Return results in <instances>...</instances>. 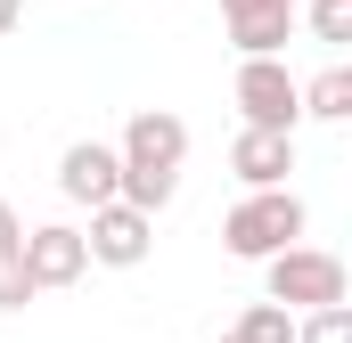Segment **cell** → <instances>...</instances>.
<instances>
[{
  "mask_svg": "<svg viewBox=\"0 0 352 343\" xmlns=\"http://www.w3.org/2000/svg\"><path fill=\"white\" fill-rule=\"evenodd\" d=\"M123 204H140V213H164L180 188V156H188V123L180 115H164V106H140L131 123H123Z\"/></svg>",
  "mask_w": 352,
  "mask_h": 343,
  "instance_id": "6da1fadb",
  "label": "cell"
},
{
  "mask_svg": "<svg viewBox=\"0 0 352 343\" xmlns=\"http://www.w3.org/2000/svg\"><path fill=\"white\" fill-rule=\"evenodd\" d=\"M303 221H311V213H303V196L278 180V188H254V196L221 221V246H230L238 261H270L278 246H295V237H303Z\"/></svg>",
  "mask_w": 352,
  "mask_h": 343,
  "instance_id": "7a4b0ae2",
  "label": "cell"
},
{
  "mask_svg": "<svg viewBox=\"0 0 352 343\" xmlns=\"http://www.w3.org/2000/svg\"><path fill=\"white\" fill-rule=\"evenodd\" d=\"M344 261L328 254V246H278V254L263 261V294L270 303H287V311H320V303H344Z\"/></svg>",
  "mask_w": 352,
  "mask_h": 343,
  "instance_id": "3957f363",
  "label": "cell"
},
{
  "mask_svg": "<svg viewBox=\"0 0 352 343\" xmlns=\"http://www.w3.org/2000/svg\"><path fill=\"white\" fill-rule=\"evenodd\" d=\"M82 246H90V261H107V270H140V261L156 254V213H140V204L107 196V204H90Z\"/></svg>",
  "mask_w": 352,
  "mask_h": 343,
  "instance_id": "277c9868",
  "label": "cell"
},
{
  "mask_svg": "<svg viewBox=\"0 0 352 343\" xmlns=\"http://www.w3.org/2000/svg\"><path fill=\"white\" fill-rule=\"evenodd\" d=\"M238 115L263 123V131H295V123H303V82H295L278 58H246V66H238Z\"/></svg>",
  "mask_w": 352,
  "mask_h": 343,
  "instance_id": "5b68a950",
  "label": "cell"
},
{
  "mask_svg": "<svg viewBox=\"0 0 352 343\" xmlns=\"http://www.w3.org/2000/svg\"><path fill=\"white\" fill-rule=\"evenodd\" d=\"M25 278H33V294H50V286H74L90 270V246L82 229H66V221H41V229H25Z\"/></svg>",
  "mask_w": 352,
  "mask_h": 343,
  "instance_id": "8992f818",
  "label": "cell"
},
{
  "mask_svg": "<svg viewBox=\"0 0 352 343\" xmlns=\"http://www.w3.org/2000/svg\"><path fill=\"white\" fill-rule=\"evenodd\" d=\"M295 8L303 0H221V25H230V41L246 58H278L287 33H295Z\"/></svg>",
  "mask_w": 352,
  "mask_h": 343,
  "instance_id": "52a82bcc",
  "label": "cell"
},
{
  "mask_svg": "<svg viewBox=\"0 0 352 343\" xmlns=\"http://www.w3.org/2000/svg\"><path fill=\"white\" fill-rule=\"evenodd\" d=\"M58 188H66L74 204H107V196L123 188V156H115L107 139H74V147L58 156Z\"/></svg>",
  "mask_w": 352,
  "mask_h": 343,
  "instance_id": "ba28073f",
  "label": "cell"
},
{
  "mask_svg": "<svg viewBox=\"0 0 352 343\" xmlns=\"http://www.w3.org/2000/svg\"><path fill=\"white\" fill-rule=\"evenodd\" d=\"M230 172H238L246 188H278V180L295 172V131H263V123H246L238 147H230Z\"/></svg>",
  "mask_w": 352,
  "mask_h": 343,
  "instance_id": "9c48e42d",
  "label": "cell"
},
{
  "mask_svg": "<svg viewBox=\"0 0 352 343\" xmlns=\"http://www.w3.org/2000/svg\"><path fill=\"white\" fill-rule=\"evenodd\" d=\"M303 115H320V123H352V66L311 74V82H303Z\"/></svg>",
  "mask_w": 352,
  "mask_h": 343,
  "instance_id": "30bf717a",
  "label": "cell"
},
{
  "mask_svg": "<svg viewBox=\"0 0 352 343\" xmlns=\"http://www.w3.org/2000/svg\"><path fill=\"white\" fill-rule=\"evenodd\" d=\"M230 335H238V343H295V311L263 294V303H246V319H238Z\"/></svg>",
  "mask_w": 352,
  "mask_h": 343,
  "instance_id": "8fae6325",
  "label": "cell"
},
{
  "mask_svg": "<svg viewBox=\"0 0 352 343\" xmlns=\"http://www.w3.org/2000/svg\"><path fill=\"white\" fill-rule=\"evenodd\" d=\"M295 16H303V25H311L328 49H344V41H352V0H303Z\"/></svg>",
  "mask_w": 352,
  "mask_h": 343,
  "instance_id": "7c38bea8",
  "label": "cell"
},
{
  "mask_svg": "<svg viewBox=\"0 0 352 343\" xmlns=\"http://www.w3.org/2000/svg\"><path fill=\"white\" fill-rule=\"evenodd\" d=\"M295 343H352V311L344 303H320L311 319H295Z\"/></svg>",
  "mask_w": 352,
  "mask_h": 343,
  "instance_id": "4fadbf2b",
  "label": "cell"
},
{
  "mask_svg": "<svg viewBox=\"0 0 352 343\" xmlns=\"http://www.w3.org/2000/svg\"><path fill=\"white\" fill-rule=\"evenodd\" d=\"M33 303V278H25V254H0V311H25Z\"/></svg>",
  "mask_w": 352,
  "mask_h": 343,
  "instance_id": "5bb4252c",
  "label": "cell"
},
{
  "mask_svg": "<svg viewBox=\"0 0 352 343\" xmlns=\"http://www.w3.org/2000/svg\"><path fill=\"white\" fill-rule=\"evenodd\" d=\"M16 246H25V221H16V213H8V196H0V254H16Z\"/></svg>",
  "mask_w": 352,
  "mask_h": 343,
  "instance_id": "9a60e30c",
  "label": "cell"
},
{
  "mask_svg": "<svg viewBox=\"0 0 352 343\" xmlns=\"http://www.w3.org/2000/svg\"><path fill=\"white\" fill-rule=\"evenodd\" d=\"M16 25H25V0H0V41H8Z\"/></svg>",
  "mask_w": 352,
  "mask_h": 343,
  "instance_id": "2e32d148",
  "label": "cell"
},
{
  "mask_svg": "<svg viewBox=\"0 0 352 343\" xmlns=\"http://www.w3.org/2000/svg\"><path fill=\"white\" fill-rule=\"evenodd\" d=\"M221 343H238V335H221Z\"/></svg>",
  "mask_w": 352,
  "mask_h": 343,
  "instance_id": "e0dca14e",
  "label": "cell"
}]
</instances>
